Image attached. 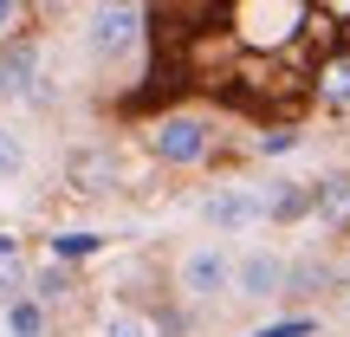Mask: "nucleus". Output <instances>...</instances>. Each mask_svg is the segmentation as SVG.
Here are the masks:
<instances>
[{
  "label": "nucleus",
  "instance_id": "nucleus-16",
  "mask_svg": "<svg viewBox=\"0 0 350 337\" xmlns=\"http://www.w3.org/2000/svg\"><path fill=\"white\" fill-rule=\"evenodd\" d=\"M247 337H318V318H312V312H292V318H266V325H253Z\"/></svg>",
  "mask_w": 350,
  "mask_h": 337
},
{
  "label": "nucleus",
  "instance_id": "nucleus-2",
  "mask_svg": "<svg viewBox=\"0 0 350 337\" xmlns=\"http://www.w3.org/2000/svg\"><path fill=\"white\" fill-rule=\"evenodd\" d=\"M234 253L214 247V240H201V247L182 253V266H175V286L188 292V299H221V292H234Z\"/></svg>",
  "mask_w": 350,
  "mask_h": 337
},
{
  "label": "nucleus",
  "instance_id": "nucleus-12",
  "mask_svg": "<svg viewBox=\"0 0 350 337\" xmlns=\"http://www.w3.org/2000/svg\"><path fill=\"white\" fill-rule=\"evenodd\" d=\"M46 312H52V305H39L33 292L7 299V305H0V318H7V337H46Z\"/></svg>",
  "mask_w": 350,
  "mask_h": 337
},
{
  "label": "nucleus",
  "instance_id": "nucleus-8",
  "mask_svg": "<svg viewBox=\"0 0 350 337\" xmlns=\"http://www.w3.org/2000/svg\"><path fill=\"white\" fill-rule=\"evenodd\" d=\"M312 221L325 234H350V169H331L312 182Z\"/></svg>",
  "mask_w": 350,
  "mask_h": 337
},
{
  "label": "nucleus",
  "instance_id": "nucleus-20",
  "mask_svg": "<svg viewBox=\"0 0 350 337\" xmlns=\"http://www.w3.org/2000/svg\"><path fill=\"white\" fill-rule=\"evenodd\" d=\"M13 20H20V0H0V39L13 33Z\"/></svg>",
  "mask_w": 350,
  "mask_h": 337
},
{
  "label": "nucleus",
  "instance_id": "nucleus-18",
  "mask_svg": "<svg viewBox=\"0 0 350 337\" xmlns=\"http://www.w3.org/2000/svg\"><path fill=\"white\" fill-rule=\"evenodd\" d=\"M26 292V273H20V260H0V305L7 299H20Z\"/></svg>",
  "mask_w": 350,
  "mask_h": 337
},
{
  "label": "nucleus",
  "instance_id": "nucleus-6",
  "mask_svg": "<svg viewBox=\"0 0 350 337\" xmlns=\"http://www.w3.org/2000/svg\"><path fill=\"white\" fill-rule=\"evenodd\" d=\"M65 182H72V195H111V182H117V156L104 150V143H85V150H72L65 156Z\"/></svg>",
  "mask_w": 350,
  "mask_h": 337
},
{
  "label": "nucleus",
  "instance_id": "nucleus-21",
  "mask_svg": "<svg viewBox=\"0 0 350 337\" xmlns=\"http://www.w3.org/2000/svg\"><path fill=\"white\" fill-rule=\"evenodd\" d=\"M0 260H20V234H0Z\"/></svg>",
  "mask_w": 350,
  "mask_h": 337
},
{
  "label": "nucleus",
  "instance_id": "nucleus-5",
  "mask_svg": "<svg viewBox=\"0 0 350 337\" xmlns=\"http://www.w3.org/2000/svg\"><path fill=\"white\" fill-rule=\"evenodd\" d=\"M0 98H39V39H0Z\"/></svg>",
  "mask_w": 350,
  "mask_h": 337
},
{
  "label": "nucleus",
  "instance_id": "nucleus-11",
  "mask_svg": "<svg viewBox=\"0 0 350 337\" xmlns=\"http://www.w3.org/2000/svg\"><path fill=\"white\" fill-rule=\"evenodd\" d=\"M312 214V182H279V188H266V221H305Z\"/></svg>",
  "mask_w": 350,
  "mask_h": 337
},
{
  "label": "nucleus",
  "instance_id": "nucleus-13",
  "mask_svg": "<svg viewBox=\"0 0 350 337\" xmlns=\"http://www.w3.org/2000/svg\"><path fill=\"white\" fill-rule=\"evenodd\" d=\"M331 286H338V273L325 260H292L286 273V299H312V292H331Z\"/></svg>",
  "mask_w": 350,
  "mask_h": 337
},
{
  "label": "nucleus",
  "instance_id": "nucleus-4",
  "mask_svg": "<svg viewBox=\"0 0 350 337\" xmlns=\"http://www.w3.org/2000/svg\"><path fill=\"white\" fill-rule=\"evenodd\" d=\"M286 273H292L286 253L260 247V253H247V260L234 266V292L240 299H286Z\"/></svg>",
  "mask_w": 350,
  "mask_h": 337
},
{
  "label": "nucleus",
  "instance_id": "nucleus-14",
  "mask_svg": "<svg viewBox=\"0 0 350 337\" xmlns=\"http://www.w3.org/2000/svg\"><path fill=\"white\" fill-rule=\"evenodd\" d=\"M46 253H52V260H65V266H72V260H91V253H104V234H91V227H72V234H52V240H46Z\"/></svg>",
  "mask_w": 350,
  "mask_h": 337
},
{
  "label": "nucleus",
  "instance_id": "nucleus-10",
  "mask_svg": "<svg viewBox=\"0 0 350 337\" xmlns=\"http://www.w3.org/2000/svg\"><path fill=\"white\" fill-rule=\"evenodd\" d=\"M312 98L331 104V111H350V46L325 59V72H318V91H312Z\"/></svg>",
  "mask_w": 350,
  "mask_h": 337
},
{
  "label": "nucleus",
  "instance_id": "nucleus-9",
  "mask_svg": "<svg viewBox=\"0 0 350 337\" xmlns=\"http://www.w3.org/2000/svg\"><path fill=\"white\" fill-rule=\"evenodd\" d=\"M26 292H33L39 305H65V299L78 292V273H72L65 260H46L39 273H26Z\"/></svg>",
  "mask_w": 350,
  "mask_h": 337
},
{
  "label": "nucleus",
  "instance_id": "nucleus-19",
  "mask_svg": "<svg viewBox=\"0 0 350 337\" xmlns=\"http://www.w3.org/2000/svg\"><path fill=\"white\" fill-rule=\"evenodd\" d=\"M26 163V150H20V137H13V130H0V182H7L13 169Z\"/></svg>",
  "mask_w": 350,
  "mask_h": 337
},
{
  "label": "nucleus",
  "instance_id": "nucleus-15",
  "mask_svg": "<svg viewBox=\"0 0 350 337\" xmlns=\"http://www.w3.org/2000/svg\"><path fill=\"white\" fill-rule=\"evenodd\" d=\"M98 337H156V318H143V312H104L98 318Z\"/></svg>",
  "mask_w": 350,
  "mask_h": 337
},
{
  "label": "nucleus",
  "instance_id": "nucleus-17",
  "mask_svg": "<svg viewBox=\"0 0 350 337\" xmlns=\"http://www.w3.org/2000/svg\"><path fill=\"white\" fill-rule=\"evenodd\" d=\"M299 143H305L299 124H273V130H260V137H253V150H260V156H292Z\"/></svg>",
  "mask_w": 350,
  "mask_h": 337
},
{
  "label": "nucleus",
  "instance_id": "nucleus-7",
  "mask_svg": "<svg viewBox=\"0 0 350 337\" xmlns=\"http://www.w3.org/2000/svg\"><path fill=\"white\" fill-rule=\"evenodd\" d=\"M137 46V7H124V0H104L98 13H91V52L98 59H117V52Z\"/></svg>",
  "mask_w": 350,
  "mask_h": 337
},
{
  "label": "nucleus",
  "instance_id": "nucleus-3",
  "mask_svg": "<svg viewBox=\"0 0 350 337\" xmlns=\"http://www.w3.org/2000/svg\"><path fill=\"white\" fill-rule=\"evenodd\" d=\"M201 221L214 227V234H247V227L266 221V195H253V188H214L208 201H201Z\"/></svg>",
  "mask_w": 350,
  "mask_h": 337
},
{
  "label": "nucleus",
  "instance_id": "nucleus-1",
  "mask_svg": "<svg viewBox=\"0 0 350 337\" xmlns=\"http://www.w3.org/2000/svg\"><path fill=\"white\" fill-rule=\"evenodd\" d=\"M143 143H150V156L163 169H195V163L214 156V124L195 117V111H169V117H156V124L143 130Z\"/></svg>",
  "mask_w": 350,
  "mask_h": 337
}]
</instances>
